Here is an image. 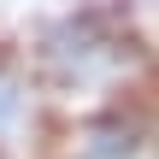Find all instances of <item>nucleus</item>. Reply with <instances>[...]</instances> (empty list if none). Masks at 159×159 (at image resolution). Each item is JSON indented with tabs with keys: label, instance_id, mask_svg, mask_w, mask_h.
Here are the masks:
<instances>
[{
	"label": "nucleus",
	"instance_id": "nucleus-1",
	"mask_svg": "<svg viewBox=\"0 0 159 159\" xmlns=\"http://www.w3.org/2000/svg\"><path fill=\"white\" fill-rule=\"evenodd\" d=\"M24 59L47 83L53 106H77V112L142 100V89L159 71L153 41L142 35L130 6H112V0H71L47 12L30 30Z\"/></svg>",
	"mask_w": 159,
	"mask_h": 159
},
{
	"label": "nucleus",
	"instance_id": "nucleus-2",
	"mask_svg": "<svg viewBox=\"0 0 159 159\" xmlns=\"http://www.w3.org/2000/svg\"><path fill=\"white\" fill-rule=\"evenodd\" d=\"M53 130H59V106H53L47 83L35 77V65L24 53L0 47V159L47 153Z\"/></svg>",
	"mask_w": 159,
	"mask_h": 159
},
{
	"label": "nucleus",
	"instance_id": "nucleus-3",
	"mask_svg": "<svg viewBox=\"0 0 159 159\" xmlns=\"http://www.w3.org/2000/svg\"><path fill=\"white\" fill-rule=\"evenodd\" d=\"M65 159H136L148 142V112L136 100H118V106H94V112H77V124L65 130Z\"/></svg>",
	"mask_w": 159,
	"mask_h": 159
}]
</instances>
